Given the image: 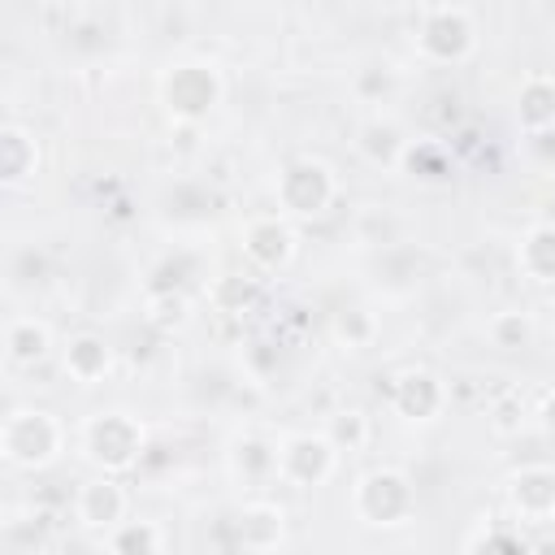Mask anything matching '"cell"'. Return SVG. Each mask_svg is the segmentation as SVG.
Instances as JSON below:
<instances>
[{
    "mask_svg": "<svg viewBox=\"0 0 555 555\" xmlns=\"http://www.w3.org/2000/svg\"><path fill=\"white\" fill-rule=\"evenodd\" d=\"M48 516L43 512H35V507H26L22 512V520L9 512V520L0 525V542L13 551V555H30V551H43L48 546Z\"/></svg>",
    "mask_w": 555,
    "mask_h": 555,
    "instance_id": "obj_27",
    "label": "cell"
},
{
    "mask_svg": "<svg viewBox=\"0 0 555 555\" xmlns=\"http://www.w3.org/2000/svg\"><path fill=\"white\" fill-rule=\"evenodd\" d=\"M512 117L525 139L551 134L555 130V74H542V69L525 74L512 95Z\"/></svg>",
    "mask_w": 555,
    "mask_h": 555,
    "instance_id": "obj_16",
    "label": "cell"
},
{
    "mask_svg": "<svg viewBox=\"0 0 555 555\" xmlns=\"http://www.w3.org/2000/svg\"><path fill=\"white\" fill-rule=\"evenodd\" d=\"M347 87H351V95H356L360 104L382 108V104L399 91V78H395V69H390V65H377V61H373V65H360V69L351 74V82H347Z\"/></svg>",
    "mask_w": 555,
    "mask_h": 555,
    "instance_id": "obj_29",
    "label": "cell"
},
{
    "mask_svg": "<svg viewBox=\"0 0 555 555\" xmlns=\"http://www.w3.org/2000/svg\"><path fill=\"white\" fill-rule=\"evenodd\" d=\"M338 199V173L321 156H291L273 173V208L286 212L295 225L321 221Z\"/></svg>",
    "mask_w": 555,
    "mask_h": 555,
    "instance_id": "obj_5",
    "label": "cell"
},
{
    "mask_svg": "<svg viewBox=\"0 0 555 555\" xmlns=\"http://www.w3.org/2000/svg\"><path fill=\"white\" fill-rule=\"evenodd\" d=\"M238 251L247 260L251 273L260 278H273V273H286L295 251H299V230L286 212H251L243 225H238Z\"/></svg>",
    "mask_w": 555,
    "mask_h": 555,
    "instance_id": "obj_8",
    "label": "cell"
},
{
    "mask_svg": "<svg viewBox=\"0 0 555 555\" xmlns=\"http://www.w3.org/2000/svg\"><path fill=\"white\" fill-rule=\"evenodd\" d=\"M481 43V30H477V17L464 9V4H425L416 13V26H412V48L425 65H464L473 61Z\"/></svg>",
    "mask_w": 555,
    "mask_h": 555,
    "instance_id": "obj_6",
    "label": "cell"
},
{
    "mask_svg": "<svg viewBox=\"0 0 555 555\" xmlns=\"http://www.w3.org/2000/svg\"><path fill=\"white\" fill-rule=\"evenodd\" d=\"M39 160H43V152H39L35 130H26L22 121H4L0 126V182L9 191L26 186L39 173Z\"/></svg>",
    "mask_w": 555,
    "mask_h": 555,
    "instance_id": "obj_18",
    "label": "cell"
},
{
    "mask_svg": "<svg viewBox=\"0 0 555 555\" xmlns=\"http://www.w3.org/2000/svg\"><path fill=\"white\" fill-rule=\"evenodd\" d=\"M325 434L334 438V447H338L343 455H356V451H364V447H369L373 425H369V416H364L360 408H338V412L330 416Z\"/></svg>",
    "mask_w": 555,
    "mask_h": 555,
    "instance_id": "obj_30",
    "label": "cell"
},
{
    "mask_svg": "<svg viewBox=\"0 0 555 555\" xmlns=\"http://www.w3.org/2000/svg\"><path fill=\"white\" fill-rule=\"evenodd\" d=\"M516 273L533 286H555V221H533L516 238Z\"/></svg>",
    "mask_w": 555,
    "mask_h": 555,
    "instance_id": "obj_19",
    "label": "cell"
},
{
    "mask_svg": "<svg viewBox=\"0 0 555 555\" xmlns=\"http://www.w3.org/2000/svg\"><path fill=\"white\" fill-rule=\"evenodd\" d=\"M130 516V494L121 486V477L113 473H95L87 481H78L74 490V520L87 529V533H108L113 525H121Z\"/></svg>",
    "mask_w": 555,
    "mask_h": 555,
    "instance_id": "obj_11",
    "label": "cell"
},
{
    "mask_svg": "<svg viewBox=\"0 0 555 555\" xmlns=\"http://www.w3.org/2000/svg\"><path fill=\"white\" fill-rule=\"evenodd\" d=\"M343 451L325 429H291L278 438V481L291 490H321L338 473Z\"/></svg>",
    "mask_w": 555,
    "mask_h": 555,
    "instance_id": "obj_7",
    "label": "cell"
},
{
    "mask_svg": "<svg viewBox=\"0 0 555 555\" xmlns=\"http://www.w3.org/2000/svg\"><path fill=\"white\" fill-rule=\"evenodd\" d=\"M143 321L160 334H173L191 321V299L186 291H147L143 295Z\"/></svg>",
    "mask_w": 555,
    "mask_h": 555,
    "instance_id": "obj_26",
    "label": "cell"
},
{
    "mask_svg": "<svg viewBox=\"0 0 555 555\" xmlns=\"http://www.w3.org/2000/svg\"><path fill=\"white\" fill-rule=\"evenodd\" d=\"M208 299L217 312H247L260 299V273H251V269L247 273H221V278H212Z\"/></svg>",
    "mask_w": 555,
    "mask_h": 555,
    "instance_id": "obj_24",
    "label": "cell"
},
{
    "mask_svg": "<svg viewBox=\"0 0 555 555\" xmlns=\"http://www.w3.org/2000/svg\"><path fill=\"white\" fill-rule=\"evenodd\" d=\"M538 338V321L525 312V308H499L486 317V343L503 356H516V351H529Z\"/></svg>",
    "mask_w": 555,
    "mask_h": 555,
    "instance_id": "obj_22",
    "label": "cell"
},
{
    "mask_svg": "<svg viewBox=\"0 0 555 555\" xmlns=\"http://www.w3.org/2000/svg\"><path fill=\"white\" fill-rule=\"evenodd\" d=\"M533 421H538V429H542L546 438H555V386L538 395V403H533Z\"/></svg>",
    "mask_w": 555,
    "mask_h": 555,
    "instance_id": "obj_31",
    "label": "cell"
},
{
    "mask_svg": "<svg viewBox=\"0 0 555 555\" xmlns=\"http://www.w3.org/2000/svg\"><path fill=\"white\" fill-rule=\"evenodd\" d=\"M460 546H464V551H507V555H516V551H533V538L525 533V525H520L516 516H512V520L481 516L477 529L464 533Z\"/></svg>",
    "mask_w": 555,
    "mask_h": 555,
    "instance_id": "obj_23",
    "label": "cell"
},
{
    "mask_svg": "<svg viewBox=\"0 0 555 555\" xmlns=\"http://www.w3.org/2000/svg\"><path fill=\"white\" fill-rule=\"evenodd\" d=\"M52 325L35 312H17L4 321V360L9 369H39L52 356Z\"/></svg>",
    "mask_w": 555,
    "mask_h": 555,
    "instance_id": "obj_17",
    "label": "cell"
},
{
    "mask_svg": "<svg viewBox=\"0 0 555 555\" xmlns=\"http://www.w3.org/2000/svg\"><path fill=\"white\" fill-rule=\"evenodd\" d=\"M69 447V429L52 408H13L0 421V460L13 473H48Z\"/></svg>",
    "mask_w": 555,
    "mask_h": 555,
    "instance_id": "obj_3",
    "label": "cell"
},
{
    "mask_svg": "<svg viewBox=\"0 0 555 555\" xmlns=\"http://www.w3.org/2000/svg\"><path fill=\"white\" fill-rule=\"evenodd\" d=\"M382 334V321L373 308L364 304H343L330 312V338L343 347V351H369Z\"/></svg>",
    "mask_w": 555,
    "mask_h": 555,
    "instance_id": "obj_21",
    "label": "cell"
},
{
    "mask_svg": "<svg viewBox=\"0 0 555 555\" xmlns=\"http://www.w3.org/2000/svg\"><path fill=\"white\" fill-rule=\"evenodd\" d=\"M225 473L243 486V490H264L278 481V438H260V434H238L225 447Z\"/></svg>",
    "mask_w": 555,
    "mask_h": 555,
    "instance_id": "obj_13",
    "label": "cell"
},
{
    "mask_svg": "<svg viewBox=\"0 0 555 555\" xmlns=\"http://www.w3.org/2000/svg\"><path fill=\"white\" fill-rule=\"evenodd\" d=\"M156 100L173 126H199L208 121L225 100V74L217 61L204 56H178L156 78Z\"/></svg>",
    "mask_w": 555,
    "mask_h": 555,
    "instance_id": "obj_2",
    "label": "cell"
},
{
    "mask_svg": "<svg viewBox=\"0 0 555 555\" xmlns=\"http://www.w3.org/2000/svg\"><path fill=\"white\" fill-rule=\"evenodd\" d=\"M399 169L421 178V182H442V178H451V152L438 139H412Z\"/></svg>",
    "mask_w": 555,
    "mask_h": 555,
    "instance_id": "obj_25",
    "label": "cell"
},
{
    "mask_svg": "<svg viewBox=\"0 0 555 555\" xmlns=\"http://www.w3.org/2000/svg\"><path fill=\"white\" fill-rule=\"evenodd\" d=\"M230 546L256 551V555L286 546V507L273 499H260V494L243 499L234 520H230Z\"/></svg>",
    "mask_w": 555,
    "mask_h": 555,
    "instance_id": "obj_12",
    "label": "cell"
},
{
    "mask_svg": "<svg viewBox=\"0 0 555 555\" xmlns=\"http://www.w3.org/2000/svg\"><path fill=\"white\" fill-rule=\"evenodd\" d=\"M56 351H61V373H65L74 386H100V382L113 373V364H117L113 343H108L104 334H95V330L69 334Z\"/></svg>",
    "mask_w": 555,
    "mask_h": 555,
    "instance_id": "obj_14",
    "label": "cell"
},
{
    "mask_svg": "<svg viewBox=\"0 0 555 555\" xmlns=\"http://www.w3.org/2000/svg\"><path fill=\"white\" fill-rule=\"evenodd\" d=\"M78 451L95 473H113L126 477L143 464L147 455V425L139 421V412L130 408H100L78 425Z\"/></svg>",
    "mask_w": 555,
    "mask_h": 555,
    "instance_id": "obj_1",
    "label": "cell"
},
{
    "mask_svg": "<svg viewBox=\"0 0 555 555\" xmlns=\"http://www.w3.org/2000/svg\"><path fill=\"white\" fill-rule=\"evenodd\" d=\"M503 499H507V512L525 529L555 525V464L529 460V464L512 468L503 481Z\"/></svg>",
    "mask_w": 555,
    "mask_h": 555,
    "instance_id": "obj_10",
    "label": "cell"
},
{
    "mask_svg": "<svg viewBox=\"0 0 555 555\" xmlns=\"http://www.w3.org/2000/svg\"><path fill=\"white\" fill-rule=\"evenodd\" d=\"M186 278H199V256L186 247H173L152 264L147 291H186Z\"/></svg>",
    "mask_w": 555,
    "mask_h": 555,
    "instance_id": "obj_28",
    "label": "cell"
},
{
    "mask_svg": "<svg viewBox=\"0 0 555 555\" xmlns=\"http://www.w3.org/2000/svg\"><path fill=\"white\" fill-rule=\"evenodd\" d=\"M95 542L113 555H160V551H169V533L156 520H139V516H126L121 525H113Z\"/></svg>",
    "mask_w": 555,
    "mask_h": 555,
    "instance_id": "obj_20",
    "label": "cell"
},
{
    "mask_svg": "<svg viewBox=\"0 0 555 555\" xmlns=\"http://www.w3.org/2000/svg\"><path fill=\"white\" fill-rule=\"evenodd\" d=\"M347 507L364 529H403L408 520H416L421 499L416 481L399 464H373L351 481Z\"/></svg>",
    "mask_w": 555,
    "mask_h": 555,
    "instance_id": "obj_4",
    "label": "cell"
},
{
    "mask_svg": "<svg viewBox=\"0 0 555 555\" xmlns=\"http://www.w3.org/2000/svg\"><path fill=\"white\" fill-rule=\"evenodd\" d=\"M408 143H412V134L390 117V113H369L360 126H356V152H360V160L364 165H373V169H399L403 165V156H408Z\"/></svg>",
    "mask_w": 555,
    "mask_h": 555,
    "instance_id": "obj_15",
    "label": "cell"
},
{
    "mask_svg": "<svg viewBox=\"0 0 555 555\" xmlns=\"http://www.w3.org/2000/svg\"><path fill=\"white\" fill-rule=\"evenodd\" d=\"M451 408V386L425 364H408L390 377V412L403 425H434Z\"/></svg>",
    "mask_w": 555,
    "mask_h": 555,
    "instance_id": "obj_9",
    "label": "cell"
}]
</instances>
